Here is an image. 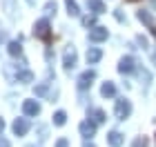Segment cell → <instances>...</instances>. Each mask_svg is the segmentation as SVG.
Instances as JSON below:
<instances>
[{"mask_svg":"<svg viewBox=\"0 0 156 147\" xmlns=\"http://www.w3.org/2000/svg\"><path fill=\"white\" fill-rule=\"evenodd\" d=\"M34 33H36V38L42 40L45 45H51L54 43V33H51V25H49L47 18H40L36 25H34Z\"/></svg>","mask_w":156,"mask_h":147,"instance_id":"obj_1","label":"cell"},{"mask_svg":"<svg viewBox=\"0 0 156 147\" xmlns=\"http://www.w3.org/2000/svg\"><path fill=\"white\" fill-rule=\"evenodd\" d=\"M129 114H132V103L127 98H118L116 100V118L118 121H125Z\"/></svg>","mask_w":156,"mask_h":147,"instance_id":"obj_2","label":"cell"},{"mask_svg":"<svg viewBox=\"0 0 156 147\" xmlns=\"http://www.w3.org/2000/svg\"><path fill=\"white\" fill-rule=\"evenodd\" d=\"M94 78H96V72H91V69L83 72L80 76H78V89H80V92L89 89V87H91V82H94Z\"/></svg>","mask_w":156,"mask_h":147,"instance_id":"obj_3","label":"cell"},{"mask_svg":"<svg viewBox=\"0 0 156 147\" xmlns=\"http://www.w3.org/2000/svg\"><path fill=\"white\" fill-rule=\"evenodd\" d=\"M76 60H78V56H76V49L69 45L67 49H65V56H62V65H65V69L67 72H72V69L76 67Z\"/></svg>","mask_w":156,"mask_h":147,"instance_id":"obj_4","label":"cell"},{"mask_svg":"<svg viewBox=\"0 0 156 147\" xmlns=\"http://www.w3.org/2000/svg\"><path fill=\"white\" fill-rule=\"evenodd\" d=\"M136 18L140 20V23H145V25H147V29H150V33H152V36L156 38V23H154L152 13H150V11H143V9H140V11L136 13Z\"/></svg>","mask_w":156,"mask_h":147,"instance_id":"obj_5","label":"cell"},{"mask_svg":"<svg viewBox=\"0 0 156 147\" xmlns=\"http://www.w3.org/2000/svg\"><path fill=\"white\" fill-rule=\"evenodd\" d=\"M134 69H136V60H134V56H123L118 62V72L120 74H132Z\"/></svg>","mask_w":156,"mask_h":147,"instance_id":"obj_6","label":"cell"},{"mask_svg":"<svg viewBox=\"0 0 156 147\" xmlns=\"http://www.w3.org/2000/svg\"><path fill=\"white\" fill-rule=\"evenodd\" d=\"M29 121H27V118H16V121H13V125H11V129H13V134L16 136H25L27 131H29Z\"/></svg>","mask_w":156,"mask_h":147,"instance_id":"obj_7","label":"cell"},{"mask_svg":"<svg viewBox=\"0 0 156 147\" xmlns=\"http://www.w3.org/2000/svg\"><path fill=\"white\" fill-rule=\"evenodd\" d=\"M107 36H109L107 27H94V29L89 31V40L91 43H103V40H107Z\"/></svg>","mask_w":156,"mask_h":147,"instance_id":"obj_8","label":"cell"},{"mask_svg":"<svg viewBox=\"0 0 156 147\" xmlns=\"http://www.w3.org/2000/svg\"><path fill=\"white\" fill-rule=\"evenodd\" d=\"M78 131H80V136L91 138V136L96 134V123L94 121H83L80 125H78Z\"/></svg>","mask_w":156,"mask_h":147,"instance_id":"obj_9","label":"cell"},{"mask_svg":"<svg viewBox=\"0 0 156 147\" xmlns=\"http://www.w3.org/2000/svg\"><path fill=\"white\" fill-rule=\"evenodd\" d=\"M23 111H25V116H38V114H40L38 100H25V103H23Z\"/></svg>","mask_w":156,"mask_h":147,"instance_id":"obj_10","label":"cell"},{"mask_svg":"<svg viewBox=\"0 0 156 147\" xmlns=\"http://www.w3.org/2000/svg\"><path fill=\"white\" fill-rule=\"evenodd\" d=\"M13 80H16V82H25V85H29V82H34V72H29V69H20V72H16Z\"/></svg>","mask_w":156,"mask_h":147,"instance_id":"obj_11","label":"cell"},{"mask_svg":"<svg viewBox=\"0 0 156 147\" xmlns=\"http://www.w3.org/2000/svg\"><path fill=\"white\" fill-rule=\"evenodd\" d=\"M87 7H89V11L96 13V16H101V13L107 11V9H105V2H103V0H87Z\"/></svg>","mask_w":156,"mask_h":147,"instance_id":"obj_12","label":"cell"},{"mask_svg":"<svg viewBox=\"0 0 156 147\" xmlns=\"http://www.w3.org/2000/svg\"><path fill=\"white\" fill-rule=\"evenodd\" d=\"M101 58H103V51H101L98 47L87 49V62H89V65H96V62L101 60Z\"/></svg>","mask_w":156,"mask_h":147,"instance_id":"obj_13","label":"cell"},{"mask_svg":"<svg viewBox=\"0 0 156 147\" xmlns=\"http://www.w3.org/2000/svg\"><path fill=\"white\" fill-rule=\"evenodd\" d=\"M123 141H125V138H123L120 131H109V134H107V143H109L112 147H120V145H123Z\"/></svg>","mask_w":156,"mask_h":147,"instance_id":"obj_14","label":"cell"},{"mask_svg":"<svg viewBox=\"0 0 156 147\" xmlns=\"http://www.w3.org/2000/svg\"><path fill=\"white\" fill-rule=\"evenodd\" d=\"M101 94L105 96V98H114L116 96V85H114V82H103V87H101Z\"/></svg>","mask_w":156,"mask_h":147,"instance_id":"obj_15","label":"cell"},{"mask_svg":"<svg viewBox=\"0 0 156 147\" xmlns=\"http://www.w3.org/2000/svg\"><path fill=\"white\" fill-rule=\"evenodd\" d=\"M7 51H9L13 58H20V56H23V45H20L18 40H13V43L7 45Z\"/></svg>","mask_w":156,"mask_h":147,"instance_id":"obj_16","label":"cell"},{"mask_svg":"<svg viewBox=\"0 0 156 147\" xmlns=\"http://www.w3.org/2000/svg\"><path fill=\"white\" fill-rule=\"evenodd\" d=\"M89 118H94V123H105V121H107V114H105L103 109H91Z\"/></svg>","mask_w":156,"mask_h":147,"instance_id":"obj_17","label":"cell"},{"mask_svg":"<svg viewBox=\"0 0 156 147\" xmlns=\"http://www.w3.org/2000/svg\"><path fill=\"white\" fill-rule=\"evenodd\" d=\"M65 7H67V13H69V16H80V9H78V2H76V0H65Z\"/></svg>","mask_w":156,"mask_h":147,"instance_id":"obj_18","label":"cell"},{"mask_svg":"<svg viewBox=\"0 0 156 147\" xmlns=\"http://www.w3.org/2000/svg\"><path fill=\"white\" fill-rule=\"evenodd\" d=\"M65 123H67V114H65V111H56V114H54V125H56V127H62Z\"/></svg>","mask_w":156,"mask_h":147,"instance_id":"obj_19","label":"cell"},{"mask_svg":"<svg viewBox=\"0 0 156 147\" xmlns=\"http://www.w3.org/2000/svg\"><path fill=\"white\" fill-rule=\"evenodd\" d=\"M83 27H96V13L85 16V18H83Z\"/></svg>","mask_w":156,"mask_h":147,"instance_id":"obj_20","label":"cell"},{"mask_svg":"<svg viewBox=\"0 0 156 147\" xmlns=\"http://www.w3.org/2000/svg\"><path fill=\"white\" fill-rule=\"evenodd\" d=\"M54 13H56V2L49 0V2L45 5V16H54Z\"/></svg>","mask_w":156,"mask_h":147,"instance_id":"obj_21","label":"cell"},{"mask_svg":"<svg viewBox=\"0 0 156 147\" xmlns=\"http://www.w3.org/2000/svg\"><path fill=\"white\" fill-rule=\"evenodd\" d=\"M47 89H49V85H47V82H42V85H36V89H34V92H36V96H45Z\"/></svg>","mask_w":156,"mask_h":147,"instance_id":"obj_22","label":"cell"},{"mask_svg":"<svg viewBox=\"0 0 156 147\" xmlns=\"http://www.w3.org/2000/svg\"><path fill=\"white\" fill-rule=\"evenodd\" d=\"M132 147H147V138H145V136H138V138H134Z\"/></svg>","mask_w":156,"mask_h":147,"instance_id":"obj_23","label":"cell"},{"mask_svg":"<svg viewBox=\"0 0 156 147\" xmlns=\"http://www.w3.org/2000/svg\"><path fill=\"white\" fill-rule=\"evenodd\" d=\"M56 147H69V143H67V138H60V141L56 143Z\"/></svg>","mask_w":156,"mask_h":147,"instance_id":"obj_24","label":"cell"},{"mask_svg":"<svg viewBox=\"0 0 156 147\" xmlns=\"http://www.w3.org/2000/svg\"><path fill=\"white\" fill-rule=\"evenodd\" d=\"M0 147H11V145H9V141H7L5 136H0Z\"/></svg>","mask_w":156,"mask_h":147,"instance_id":"obj_25","label":"cell"},{"mask_svg":"<svg viewBox=\"0 0 156 147\" xmlns=\"http://www.w3.org/2000/svg\"><path fill=\"white\" fill-rule=\"evenodd\" d=\"M2 129H5V121L0 118V134H2Z\"/></svg>","mask_w":156,"mask_h":147,"instance_id":"obj_26","label":"cell"},{"mask_svg":"<svg viewBox=\"0 0 156 147\" xmlns=\"http://www.w3.org/2000/svg\"><path fill=\"white\" fill-rule=\"evenodd\" d=\"M85 147H96V145H91V143H85Z\"/></svg>","mask_w":156,"mask_h":147,"instance_id":"obj_27","label":"cell"},{"mask_svg":"<svg viewBox=\"0 0 156 147\" xmlns=\"http://www.w3.org/2000/svg\"><path fill=\"white\" fill-rule=\"evenodd\" d=\"M27 2H29V5H34V2H36V0H27Z\"/></svg>","mask_w":156,"mask_h":147,"instance_id":"obj_28","label":"cell"},{"mask_svg":"<svg viewBox=\"0 0 156 147\" xmlns=\"http://www.w3.org/2000/svg\"><path fill=\"white\" fill-rule=\"evenodd\" d=\"M127 2H138V0H127Z\"/></svg>","mask_w":156,"mask_h":147,"instance_id":"obj_29","label":"cell"},{"mask_svg":"<svg viewBox=\"0 0 156 147\" xmlns=\"http://www.w3.org/2000/svg\"><path fill=\"white\" fill-rule=\"evenodd\" d=\"M152 5H154V7H156V0H152Z\"/></svg>","mask_w":156,"mask_h":147,"instance_id":"obj_30","label":"cell"},{"mask_svg":"<svg viewBox=\"0 0 156 147\" xmlns=\"http://www.w3.org/2000/svg\"><path fill=\"white\" fill-rule=\"evenodd\" d=\"M154 65H156V54H154Z\"/></svg>","mask_w":156,"mask_h":147,"instance_id":"obj_31","label":"cell"}]
</instances>
